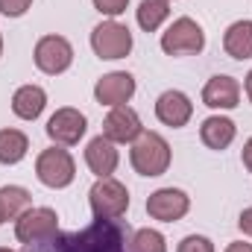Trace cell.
<instances>
[{
  "mask_svg": "<svg viewBox=\"0 0 252 252\" xmlns=\"http://www.w3.org/2000/svg\"><path fill=\"white\" fill-rule=\"evenodd\" d=\"M129 161H132L135 173H141V176H161L170 167V144L158 132H147L144 129L132 141Z\"/></svg>",
  "mask_w": 252,
  "mask_h": 252,
  "instance_id": "1",
  "label": "cell"
},
{
  "mask_svg": "<svg viewBox=\"0 0 252 252\" xmlns=\"http://www.w3.org/2000/svg\"><path fill=\"white\" fill-rule=\"evenodd\" d=\"M88 202H91L94 217L103 220V223H109V220H118V217L126 214V208H129V190L115 176H106V179H97L91 185Z\"/></svg>",
  "mask_w": 252,
  "mask_h": 252,
  "instance_id": "2",
  "label": "cell"
},
{
  "mask_svg": "<svg viewBox=\"0 0 252 252\" xmlns=\"http://www.w3.org/2000/svg\"><path fill=\"white\" fill-rule=\"evenodd\" d=\"M35 176L47 188H67L76 176L73 156L67 150H62L59 144L50 147V150H41L38 158H35Z\"/></svg>",
  "mask_w": 252,
  "mask_h": 252,
  "instance_id": "3",
  "label": "cell"
},
{
  "mask_svg": "<svg viewBox=\"0 0 252 252\" xmlns=\"http://www.w3.org/2000/svg\"><path fill=\"white\" fill-rule=\"evenodd\" d=\"M205 47V32L193 18H176L164 32H161V50L167 56H190L202 53Z\"/></svg>",
  "mask_w": 252,
  "mask_h": 252,
  "instance_id": "4",
  "label": "cell"
},
{
  "mask_svg": "<svg viewBox=\"0 0 252 252\" xmlns=\"http://www.w3.org/2000/svg\"><path fill=\"white\" fill-rule=\"evenodd\" d=\"M91 47L100 59H109V62L112 59H126L132 53V32H129V27L109 18V21H103L91 30Z\"/></svg>",
  "mask_w": 252,
  "mask_h": 252,
  "instance_id": "5",
  "label": "cell"
},
{
  "mask_svg": "<svg viewBox=\"0 0 252 252\" xmlns=\"http://www.w3.org/2000/svg\"><path fill=\"white\" fill-rule=\"evenodd\" d=\"M59 232V214L53 208H30L15 220V238L21 244H41L53 241Z\"/></svg>",
  "mask_w": 252,
  "mask_h": 252,
  "instance_id": "6",
  "label": "cell"
},
{
  "mask_svg": "<svg viewBox=\"0 0 252 252\" xmlns=\"http://www.w3.org/2000/svg\"><path fill=\"white\" fill-rule=\"evenodd\" d=\"M32 59H35V67L41 73L59 76L73 64V47L64 35H44V38H38V44L32 50Z\"/></svg>",
  "mask_w": 252,
  "mask_h": 252,
  "instance_id": "7",
  "label": "cell"
},
{
  "mask_svg": "<svg viewBox=\"0 0 252 252\" xmlns=\"http://www.w3.org/2000/svg\"><path fill=\"white\" fill-rule=\"evenodd\" d=\"M85 129H88L85 115H82L79 109H70V106L56 109V112L50 115L47 126H44L47 138H50L53 144H59V147H73V144H79V138L85 135Z\"/></svg>",
  "mask_w": 252,
  "mask_h": 252,
  "instance_id": "8",
  "label": "cell"
},
{
  "mask_svg": "<svg viewBox=\"0 0 252 252\" xmlns=\"http://www.w3.org/2000/svg\"><path fill=\"white\" fill-rule=\"evenodd\" d=\"M190 199L185 190L179 188H158L156 193H150L147 199V214L153 220H161V223H176L188 214Z\"/></svg>",
  "mask_w": 252,
  "mask_h": 252,
  "instance_id": "9",
  "label": "cell"
},
{
  "mask_svg": "<svg viewBox=\"0 0 252 252\" xmlns=\"http://www.w3.org/2000/svg\"><path fill=\"white\" fill-rule=\"evenodd\" d=\"M132 94H135V76L126 73V70H112V73L100 76L97 85H94L97 103H100V106H109V109L126 106V103L132 100Z\"/></svg>",
  "mask_w": 252,
  "mask_h": 252,
  "instance_id": "10",
  "label": "cell"
},
{
  "mask_svg": "<svg viewBox=\"0 0 252 252\" xmlns=\"http://www.w3.org/2000/svg\"><path fill=\"white\" fill-rule=\"evenodd\" d=\"M141 132H144L141 118H138V112L129 109V106H115V109L106 115V121H103V135H106L112 144H132Z\"/></svg>",
  "mask_w": 252,
  "mask_h": 252,
  "instance_id": "11",
  "label": "cell"
},
{
  "mask_svg": "<svg viewBox=\"0 0 252 252\" xmlns=\"http://www.w3.org/2000/svg\"><path fill=\"white\" fill-rule=\"evenodd\" d=\"M202 103L208 109H220V112H229V109H238L241 103V85L235 76H226V73H217L205 82L202 88Z\"/></svg>",
  "mask_w": 252,
  "mask_h": 252,
  "instance_id": "12",
  "label": "cell"
},
{
  "mask_svg": "<svg viewBox=\"0 0 252 252\" xmlns=\"http://www.w3.org/2000/svg\"><path fill=\"white\" fill-rule=\"evenodd\" d=\"M118 161H121V153H118V144H112L106 135H97L88 141L85 147V164L88 170L97 176V179H106L118 170Z\"/></svg>",
  "mask_w": 252,
  "mask_h": 252,
  "instance_id": "13",
  "label": "cell"
},
{
  "mask_svg": "<svg viewBox=\"0 0 252 252\" xmlns=\"http://www.w3.org/2000/svg\"><path fill=\"white\" fill-rule=\"evenodd\" d=\"M156 118L164 126H173V129H182L193 118V103H190L188 94L182 91H164L158 100H156Z\"/></svg>",
  "mask_w": 252,
  "mask_h": 252,
  "instance_id": "14",
  "label": "cell"
},
{
  "mask_svg": "<svg viewBox=\"0 0 252 252\" xmlns=\"http://www.w3.org/2000/svg\"><path fill=\"white\" fill-rule=\"evenodd\" d=\"M235 135H238L235 121H229L223 115H211V118H205L202 126H199V138H202V144L208 150H226L235 141Z\"/></svg>",
  "mask_w": 252,
  "mask_h": 252,
  "instance_id": "15",
  "label": "cell"
},
{
  "mask_svg": "<svg viewBox=\"0 0 252 252\" xmlns=\"http://www.w3.org/2000/svg\"><path fill=\"white\" fill-rule=\"evenodd\" d=\"M47 106V94L41 85H21L15 94H12V112L21 118V121H35Z\"/></svg>",
  "mask_w": 252,
  "mask_h": 252,
  "instance_id": "16",
  "label": "cell"
},
{
  "mask_svg": "<svg viewBox=\"0 0 252 252\" xmlns=\"http://www.w3.org/2000/svg\"><path fill=\"white\" fill-rule=\"evenodd\" d=\"M223 50H226L232 59H238V62L252 59V21H235V24L226 30V35H223Z\"/></svg>",
  "mask_w": 252,
  "mask_h": 252,
  "instance_id": "17",
  "label": "cell"
},
{
  "mask_svg": "<svg viewBox=\"0 0 252 252\" xmlns=\"http://www.w3.org/2000/svg\"><path fill=\"white\" fill-rule=\"evenodd\" d=\"M0 208H3L6 220H18L24 211L32 208V196H30V190L21 188V185H3L0 188Z\"/></svg>",
  "mask_w": 252,
  "mask_h": 252,
  "instance_id": "18",
  "label": "cell"
},
{
  "mask_svg": "<svg viewBox=\"0 0 252 252\" xmlns=\"http://www.w3.org/2000/svg\"><path fill=\"white\" fill-rule=\"evenodd\" d=\"M30 150V138L21 129H0V164H18Z\"/></svg>",
  "mask_w": 252,
  "mask_h": 252,
  "instance_id": "19",
  "label": "cell"
},
{
  "mask_svg": "<svg viewBox=\"0 0 252 252\" xmlns=\"http://www.w3.org/2000/svg\"><path fill=\"white\" fill-rule=\"evenodd\" d=\"M170 18V0H141L138 6V27L144 32H156Z\"/></svg>",
  "mask_w": 252,
  "mask_h": 252,
  "instance_id": "20",
  "label": "cell"
},
{
  "mask_svg": "<svg viewBox=\"0 0 252 252\" xmlns=\"http://www.w3.org/2000/svg\"><path fill=\"white\" fill-rule=\"evenodd\" d=\"M132 250L135 252H167V241L158 229H138L132 238Z\"/></svg>",
  "mask_w": 252,
  "mask_h": 252,
  "instance_id": "21",
  "label": "cell"
},
{
  "mask_svg": "<svg viewBox=\"0 0 252 252\" xmlns=\"http://www.w3.org/2000/svg\"><path fill=\"white\" fill-rule=\"evenodd\" d=\"M176 252H214V244L205 235H188V238H182Z\"/></svg>",
  "mask_w": 252,
  "mask_h": 252,
  "instance_id": "22",
  "label": "cell"
},
{
  "mask_svg": "<svg viewBox=\"0 0 252 252\" xmlns=\"http://www.w3.org/2000/svg\"><path fill=\"white\" fill-rule=\"evenodd\" d=\"M91 3H94V9H97L100 15H106V18L124 15L126 6H129V0H91Z\"/></svg>",
  "mask_w": 252,
  "mask_h": 252,
  "instance_id": "23",
  "label": "cell"
},
{
  "mask_svg": "<svg viewBox=\"0 0 252 252\" xmlns=\"http://www.w3.org/2000/svg\"><path fill=\"white\" fill-rule=\"evenodd\" d=\"M30 6H32V0H0V12L6 18H21Z\"/></svg>",
  "mask_w": 252,
  "mask_h": 252,
  "instance_id": "24",
  "label": "cell"
},
{
  "mask_svg": "<svg viewBox=\"0 0 252 252\" xmlns=\"http://www.w3.org/2000/svg\"><path fill=\"white\" fill-rule=\"evenodd\" d=\"M238 226H241V232H244V235H250V238H252V205L241 211V217H238Z\"/></svg>",
  "mask_w": 252,
  "mask_h": 252,
  "instance_id": "25",
  "label": "cell"
},
{
  "mask_svg": "<svg viewBox=\"0 0 252 252\" xmlns=\"http://www.w3.org/2000/svg\"><path fill=\"white\" fill-rule=\"evenodd\" d=\"M241 158H244V167L252 173V138L244 144V153H241Z\"/></svg>",
  "mask_w": 252,
  "mask_h": 252,
  "instance_id": "26",
  "label": "cell"
},
{
  "mask_svg": "<svg viewBox=\"0 0 252 252\" xmlns=\"http://www.w3.org/2000/svg\"><path fill=\"white\" fill-rule=\"evenodd\" d=\"M226 252H252V244H244V241H235V244H229Z\"/></svg>",
  "mask_w": 252,
  "mask_h": 252,
  "instance_id": "27",
  "label": "cell"
},
{
  "mask_svg": "<svg viewBox=\"0 0 252 252\" xmlns=\"http://www.w3.org/2000/svg\"><path fill=\"white\" fill-rule=\"evenodd\" d=\"M244 88H247V97H250V103H252V70L247 73V82H244Z\"/></svg>",
  "mask_w": 252,
  "mask_h": 252,
  "instance_id": "28",
  "label": "cell"
},
{
  "mask_svg": "<svg viewBox=\"0 0 252 252\" xmlns=\"http://www.w3.org/2000/svg\"><path fill=\"white\" fill-rule=\"evenodd\" d=\"M3 223H6V217H3V208H0V226H3Z\"/></svg>",
  "mask_w": 252,
  "mask_h": 252,
  "instance_id": "29",
  "label": "cell"
},
{
  "mask_svg": "<svg viewBox=\"0 0 252 252\" xmlns=\"http://www.w3.org/2000/svg\"><path fill=\"white\" fill-rule=\"evenodd\" d=\"M0 252H15V250H9V247H0Z\"/></svg>",
  "mask_w": 252,
  "mask_h": 252,
  "instance_id": "30",
  "label": "cell"
},
{
  "mask_svg": "<svg viewBox=\"0 0 252 252\" xmlns=\"http://www.w3.org/2000/svg\"><path fill=\"white\" fill-rule=\"evenodd\" d=\"M0 56H3V35H0Z\"/></svg>",
  "mask_w": 252,
  "mask_h": 252,
  "instance_id": "31",
  "label": "cell"
}]
</instances>
